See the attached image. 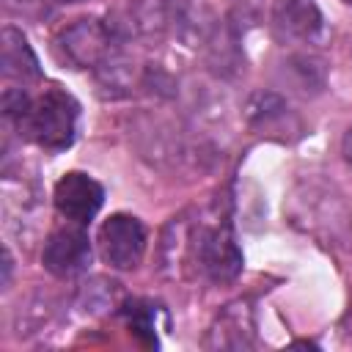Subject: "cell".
I'll return each mask as SVG.
<instances>
[{
    "label": "cell",
    "instance_id": "3",
    "mask_svg": "<svg viewBox=\"0 0 352 352\" xmlns=\"http://www.w3.org/2000/svg\"><path fill=\"white\" fill-rule=\"evenodd\" d=\"M99 248L110 267L132 270L146 250V231L132 214H110L99 228Z\"/></svg>",
    "mask_w": 352,
    "mask_h": 352
},
{
    "label": "cell",
    "instance_id": "5",
    "mask_svg": "<svg viewBox=\"0 0 352 352\" xmlns=\"http://www.w3.org/2000/svg\"><path fill=\"white\" fill-rule=\"evenodd\" d=\"M198 258L204 272L214 283H228L242 272V250L236 248V239L228 226L206 228L198 236Z\"/></svg>",
    "mask_w": 352,
    "mask_h": 352
},
{
    "label": "cell",
    "instance_id": "13",
    "mask_svg": "<svg viewBox=\"0 0 352 352\" xmlns=\"http://www.w3.org/2000/svg\"><path fill=\"white\" fill-rule=\"evenodd\" d=\"M346 3H352V0H346Z\"/></svg>",
    "mask_w": 352,
    "mask_h": 352
},
{
    "label": "cell",
    "instance_id": "9",
    "mask_svg": "<svg viewBox=\"0 0 352 352\" xmlns=\"http://www.w3.org/2000/svg\"><path fill=\"white\" fill-rule=\"evenodd\" d=\"M126 33L143 36V33H157L165 25V11L157 0H135L126 8Z\"/></svg>",
    "mask_w": 352,
    "mask_h": 352
},
{
    "label": "cell",
    "instance_id": "10",
    "mask_svg": "<svg viewBox=\"0 0 352 352\" xmlns=\"http://www.w3.org/2000/svg\"><path fill=\"white\" fill-rule=\"evenodd\" d=\"M126 319H129V327L143 338L148 336V341L154 344V322H151V305L146 302H132L129 311H126Z\"/></svg>",
    "mask_w": 352,
    "mask_h": 352
},
{
    "label": "cell",
    "instance_id": "2",
    "mask_svg": "<svg viewBox=\"0 0 352 352\" xmlns=\"http://www.w3.org/2000/svg\"><path fill=\"white\" fill-rule=\"evenodd\" d=\"M58 50L74 69H102L118 58V33L110 22L85 16L60 30Z\"/></svg>",
    "mask_w": 352,
    "mask_h": 352
},
{
    "label": "cell",
    "instance_id": "4",
    "mask_svg": "<svg viewBox=\"0 0 352 352\" xmlns=\"http://www.w3.org/2000/svg\"><path fill=\"white\" fill-rule=\"evenodd\" d=\"M55 209L74 226H88L96 212L102 209L104 204V190L96 179H91L88 173H80V170H72V173H63L55 184Z\"/></svg>",
    "mask_w": 352,
    "mask_h": 352
},
{
    "label": "cell",
    "instance_id": "8",
    "mask_svg": "<svg viewBox=\"0 0 352 352\" xmlns=\"http://www.w3.org/2000/svg\"><path fill=\"white\" fill-rule=\"evenodd\" d=\"M3 77L6 80H38L41 69H38V58L30 50L28 38L16 30V28H3Z\"/></svg>",
    "mask_w": 352,
    "mask_h": 352
},
{
    "label": "cell",
    "instance_id": "11",
    "mask_svg": "<svg viewBox=\"0 0 352 352\" xmlns=\"http://www.w3.org/2000/svg\"><path fill=\"white\" fill-rule=\"evenodd\" d=\"M341 154H344L346 165L352 168V126L346 129V135H344V140H341Z\"/></svg>",
    "mask_w": 352,
    "mask_h": 352
},
{
    "label": "cell",
    "instance_id": "6",
    "mask_svg": "<svg viewBox=\"0 0 352 352\" xmlns=\"http://www.w3.org/2000/svg\"><path fill=\"white\" fill-rule=\"evenodd\" d=\"M41 261L58 278H72V275L82 272L91 261V242H88V234L82 231V226L52 231L41 250Z\"/></svg>",
    "mask_w": 352,
    "mask_h": 352
},
{
    "label": "cell",
    "instance_id": "12",
    "mask_svg": "<svg viewBox=\"0 0 352 352\" xmlns=\"http://www.w3.org/2000/svg\"><path fill=\"white\" fill-rule=\"evenodd\" d=\"M58 3H82V0H58Z\"/></svg>",
    "mask_w": 352,
    "mask_h": 352
},
{
    "label": "cell",
    "instance_id": "7",
    "mask_svg": "<svg viewBox=\"0 0 352 352\" xmlns=\"http://www.w3.org/2000/svg\"><path fill=\"white\" fill-rule=\"evenodd\" d=\"M272 28L283 41H308L322 28V11L314 0H275Z\"/></svg>",
    "mask_w": 352,
    "mask_h": 352
},
{
    "label": "cell",
    "instance_id": "1",
    "mask_svg": "<svg viewBox=\"0 0 352 352\" xmlns=\"http://www.w3.org/2000/svg\"><path fill=\"white\" fill-rule=\"evenodd\" d=\"M77 113H80V107L66 91L50 88L41 96L30 99L14 124H16L19 135L28 138L30 143H36L47 151H60V148L72 146V140H74Z\"/></svg>",
    "mask_w": 352,
    "mask_h": 352
}]
</instances>
